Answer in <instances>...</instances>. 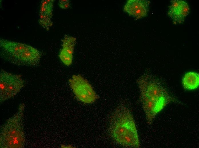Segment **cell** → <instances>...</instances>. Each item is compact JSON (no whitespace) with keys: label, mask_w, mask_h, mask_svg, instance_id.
<instances>
[{"label":"cell","mask_w":199,"mask_h":148,"mask_svg":"<svg viewBox=\"0 0 199 148\" xmlns=\"http://www.w3.org/2000/svg\"><path fill=\"white\" fill-rule=\"evenodd\" d=\"M137 83L147 122L150 125L157 114L174 98L159 81L150 75H143Z\"/></svg>","instance_id":"6da1fadb"},{"label":"cell","mask_w":199,"mask_h":148,"mask_svg":"<svg viewBox=\"0 0 199 148\" xmlns=\"http://www.w3.org/2000/svg\"><path fill=\"white\" fill-rule=\"evenodd\" d=\"M109 131L118 144L127 148H139L140 143L137 130L132 113L124 106L118 107L111 115Z\"/></svg>","instance_id":"7a4b0ae2"},{"label":"cell","mask_w":199,"mask_h":148,"mask_svg":"<svg viewBox=\"0 0 199 148\" xmlns=\"http://www.w3.org/2000/svg\"><path fill=\"white\" fill-rule=\"evenodd\" d=\"M0 46L1 56L13 64L33 66L39 62L40 52L29 45L1 38Z\"/></svg>","instance_id":"3957f363"},{"label":"cell","mask_w":199,"mask_h":148,"mask_svg":"<svg viewBox=\"0 0 199 148\" xmlns=\"http://www.w3.org/2000/svg\"><path fill=\"white\" fill-rule=\"evenodd\" d=\"M0 100L8 99L17 94L24 86L20 75L15 74L1 69L0 74Z\"/></svg>","instance_id":"277c9868"},{"label":"cell","mask_w":199,"mask_h":148,"mask_svg":"<svg viewBox=\"0 0 199 148\" xmlns=\"http://www.w3.org/2000/svg\"><path fill=\"white\" fill-rule=\"evenodd\" d=\"M69 81L73 93L81 102L91 104L98 98L91 85L80 75H73Z\"/></svg>","instance_id":"5b68a950"},{"label":"cell","mask_w":199,"mask_h":148,"mask_svg":"<svg viewBox=\"0 0 199 148\" xmlns=\"http://www.w3.org/2000/svg\"><path fill=\"white\" fill-rule=\"evenodd\" d=\"M150 1L143 0H129L124 5V10L136 19L146 17L149 11Z\"/></svg>","instance_id":"8992f818"},{"label":"cell","mask_w":199,"mask_h":148,"mask_svg":"<svg viewBox=\"0 0 199 148\" xmlns=\"http://www.w3.org/2000/svg\"><path fill=\"white\" fill-rule=\"evenodd\" d=\"M189 9L187 4L182 0H173L169 7L168 14L176 23H180L189 13Z\"/></svg>","instance_id":"52a82bcc"},{"label":"cell","mask_w":199,"mask_h":148,"mask_svg":"<svg viewBox=\"0 0 199 148\" xmlns=\"http://www.w3.org/2000/svg\"><path fill=\"white\" fill-rule=\"evenodd\" d=\"M62 41V48L60 52L59 56L62 61L65 65L69 66L72 62L76 38L65 35Z\"/></svg>","instance_id":"ba28073f"},{"label":"cell","mask_w":199,"mask_h":148,"mask_svg":"<svg viewBox=\"0 0 199 148\" xmlns=\"http://www.w3.org/2000/svg\"><path fill=\"white\" fill-rule=\"evenodd\" d=\"M53 0H44L42 1L39 12L40 24L47 30L51 26L53 23L51 18Z\"/></svg>","instance_id":"9c48e42d"},{"label":"cell","mask_w":199,"mask_h":148,"mask_svg":"<svg viewBox=\"0 0 199 148\" xmlns=\"http://www.w3.org/2000/svg\"><path fill=\"white\" fill-rule=\"evenodd\" d=\"M182 84L186 89L192 90L196 89L199 85V74L194 72L186 73L183 77Z\"/></svg>","instance_id":"30bf717a"},{"label":"cell","mask_w":199,"mask_h":148,"mask_svg":"<svg viewBox=\"0 0 199 148\" xmlns=\"http://www.w3.org/2000/svg\"><path fill=\"white\" fill-rule=\"evenodd\" d=\"M59 5L62 9H66L69 8L70 6V1L67 0H61L59 2Z\"/></svg>","instance_id":"8fae6325"}]
</instances>
